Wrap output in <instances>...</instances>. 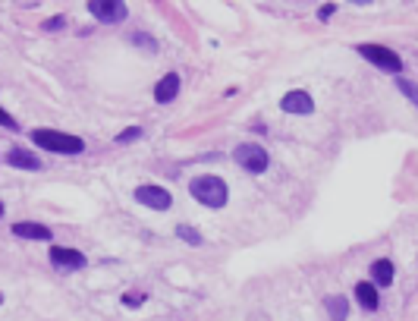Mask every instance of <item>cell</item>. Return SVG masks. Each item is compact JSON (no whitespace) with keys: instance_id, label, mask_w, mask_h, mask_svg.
<instances>
[{"instance_id":"cell-1","label":"cell","mask_w":418,"mask_h":321,"mask_svg":"<svg viewBox=\"0 0 418 321\" xmlns=\"http://www.w3.org/2000/svg\"><path fill=\"white\" fill-rule=\"evenodd\" d=\"M189 192L205 208H224L227 199H230V189H227V183L220 177H195L189 183Z\"/></svg>"},{"instance_id":"cell-2","label":"cell","mask_w":418,"mask_h":321,"mask_svg":"<svg viewBox=\"0 0 418 321\" xmlns=\"http://www.w3.org/2000/svg\"><path fill=\"white\" fill-rule=\"evenodd\" d=\"M32 142L41 145L45 151H57V155H82L85 151V142L79 135L57 133V129H35V133H32Z\"/></svg>"},{"instance_id":"cell-3","label":"cell","mask_w":418,"mask_h":321,"mask_svg":"<svg viewBox=\"0 0 418 321\" xmlns=\"http://www.w3.org/2000/svg\"><path fill=\"white\" fill-rule=\"evenodd\" d=\"M356 51L362 54L368 63H374L378 69H387V73H403V60H399V54H396V51H390V47H384V45H358Z\"/></svg>"},{"instance_id":"cell-4","label":"cell","mask_w":418,"mask_h":321,"mask_svg":"<svg viewBox=\"0 0 418 321\" xmlns=\"http://www.w3.org/2000/svg\"><path fill=\"white\" fill-rule=\"evenodd\" d=\"M233 157H236L239 167L248 170V173H264V170H268V164H270L268 151H264L262 145H255V142H242L236 151H233Z\"/></svg>"},{"instance_id":"cell-5","label":"cell","mask_w":418,"mask_h":321,"mask_svg":"<svg viewBox=\"0 0 418 321\" xmlns=\"http://www.w3.org/2000/svg\"><path fill=\"white\" fill-rule=\"evenodd\" d=\"M89 13L101 23H123L129 16L123 0H89Z\"/></svg>"},{"instance_id":"cell-6","label":"cell","mask_w":418,"mask_h":321,"mask_svg":"<svg viewBox=\"0 0 418 321\" xmlns=\"http://www.w3.org/2000/svg\"><path fill=\"white\" fill-rule=\"evenodd\" d=\"M135 202H142L145 208H154V211H167L173 205V195L164 186H139L135 189Z\"/></svg>"},{"instance_id":"cell-7","label":"cell","mask_w":418,"mask_h":321,"mask_svg":"<svg viewBox=\"0 0 418 321\" xmlns=\"http://www.w3.org/2000/svg\"><path fill=\"white\" fill-rule=\"evenodd\" d=\"M51 262L57 265V268H63V271H82L85 265H89V258H85L79 249L54 246V249H51Z\"/></svg>"},{"instance_id":"cell-8","label":"cell","mask_w":418,"mask_h":321,"mask_svg":"<svg viewBox=\"0 0 418 321\" xmlns=\"http://www.w3.org/2000/svg\"><path fill=\"white\" fill-rule=\"evenodd\" d=\"M280 107H283L286 113H299V117H305V113L314 111V101H312V95H308V91L296 89V91H290V95H283Z\"/></svg>"},{"instance_id":"cell-9","label":"cell","mask_w":418,"mask_h":321,"mask_svg":"<svg viewBox=\"0 0 418 321\" xmlns=\"http://www.w3.org/2000/svg\"><path fill=\"white\" fill-rule=\"evenodd\" d=\"M176 95H179V76L176 73H167L164 79L154 85V101H157V104H170Z\"/></svg>"},{"instance_id":"cell-10","label":"cell","mask_w":418,"mask_h":321,"mask_svg":"<svg viewBox=\"0 0 418 321\" xmlns=\"http://www.w3.org/2000/svg\"><path fill=\"white\" fill-rule=\"evenodd\" d=\"M7 164L19 167V170H41V161H38L32 151H25V148H10L7 151Z\"/></svg>"},{"instance_id":"cell-11","label":"cell","mask_w":418,"mask_h":321,"mask_svg":"<svg viewBox=\"0 0 418 321\" xmlns=\"http://www.w3.org/2000/svg\"><path fill=\"white\" fill-rule=\"evenodd\" d=\"M393 277H396V271H393V262H390V258H378V262L371 265L374 287H390L393 284Z\"/></svg>"},{"instance_id":"cell-12","label":"cell","mask_w":418,"mask_h":321,"mask_svg":"<svg viewBox=\"0 0 418 321\" xmlns=\"http://www.w3.org/2000/svg\"><path fill=\"white\" fill-rule=\"evenodd\" d=\"M13 233L16 236H23V239H51L54 236L45 224H32V221H19V224H13Z\"/></svg>"},{"instance_id":"cell-13","label":"cell","mask_w":418,"mask_h":321,"mask_svg":"<svg viewBox=\"0 0 418 321\" xmlns=\"http://www.w3.org/2000/svg\"><path fill=\"white\" fill-rule=\"evenodd\" d=\"M356 299L362 302V309H368V312H374L378 309V287L374 284H368V280H362V284H356Z\"/></svg>"},{"instance_id":"cell-14","label":"cell","mask_w":418,"mask_h":321,"mask_svg":"<svg viewBox=\"0 0 418 321\" xmlns=\"http://www.w3.org/2000/svg\"><path fill=\"white\" fill-rule=\"evenodd\" d=\"M327 312L334 321H346V315H349V302H346V296H327Z\"/></svg>"},{"instance_id":"cell-15","label":"cell","mask_w":418,"mask_h":321,"mask_svg":"<svg viewBox=\"0 0 418 321\" xmlns=\"http://www.w3.org/2000/svg\"><path fill=\"white\" fill-rule=\"evenodd\" d=\"M396 89L403 91V95H406V98H409L412 104H415V107H418V85H415V82H412V79H406V76H399V79H396Z\"/></svg>"},{"instance_id":"cell-16","label":"cell","mask_w":418,"mask_h":321,"mask_svg":"<svg viewBox=\"0 0 418 321\" xmlns=\"http://www.w3.org/2000/svg\"><path fill=\"white\" fill-rule=\"evenodd\" d=\"M142 135H145L142 126H129V129H123V133L117 135V142L119 145H129V142H135V139H142Z\"/></svg>"},{"instance_id":"cell-17","label":"cell","mask_w":418,"mask_h":321,"mask_svg":"<svg viewBox=\"0 0 418 321\" xmlns=\"http://www.w3.org/2000/svg\"><path fill=\"white\" fill-rule=\"evenodd\" d=\"M176 233H179V239H186V243H192V246H202V236H198V230H195V227L179 224Z\"/></svg>"},{"instance_id":"cell-18","label":"cell","mask_w":418,"mask_h":321,"mask_svg":"<svg viewBox=\"0 0 418 321\" xmlns=\"http://www.w3.org/2000/svg\"><path fill=\"white\" fill-rule=\"evenodd\" d=\"M145 302V293H126L123 296V306H142Z\"/></svg>"},{"instance_id":"cell-19","label":"cell","mask_w":418,"mask_h":321,"mask_svg":"<svg viewBox=\"0 0 418 321\" xmlns=\"http://www.w3.org/2000/svg\"><path fill=\"white\" fill-rule=\"evenodd\" d=\"M0 126H7V129H19V123H16V120L10 117V113L3 111V107H0Z\"/></svg>"},{"instance_id":"cell-20","label":"cell","mask_w":418,"mask_h":321,"mask_svg":"<svg viewBox=\"0 0 418 321\" xmlns=\"http://www.w3.org/2000/svg\"><path fill=\"white\" fill-rule=\"evenodd\" d=\"M132 45H145V47H148V51H151V54H154V51H157V45H154V41H151V38H148V35H135V38H132Z\"/></svg>"},{"instance_id":"cell-21","label":"cell","mask_w":418,"mask_h":321,"mask_svg":"<svg viewBox=\"0 0 418 321\" xmlns=\"http://www.w3.org/2000/svg\"><path fill=\"white\" fill-rule=\"evenodd\" d=\"M63 25H67V19H63V16H54V19H47V23H45V32H54V29H63Z\"/></svg>"},{"instance_id":"cell-22","label":"cell","mask_w":418,"mask_h":321,"mask_svg":"<svg viewBox=\"0 0 418 321\" xmlns=\"http://www.w3.org/2000/svg\"><path fill=\"white\" fill-rule=\"evenodd\" d=\"M336 13V3H324V10H321V19H330V16Z\"/></svg>"},{"instance_id":"cell-23","label":"cell","mask_w":418,"mask_h":321,"mask_svg":"<svg viewBox=\"0 0 418 321\" xmlns=\"http://www.w3.org/2000/svg\"><path fill=\"white\" fill-rule=\"evenodd\" d=\"M0 217H3V202H0Z\"/></svg>"},{"instance_id":"cell-24","label":"cell","mask_w":418,"mask_h":321,"mask_svg":"<svg viewBox=\"0 0 418 321\" xmlns=\"http://www.w3.org/2000/svg\"><path fill=\"white\" fill-rule=\"evenodd\" d=\"M0 302H3V293H0Z\"/></svg>"}]
</instances>
